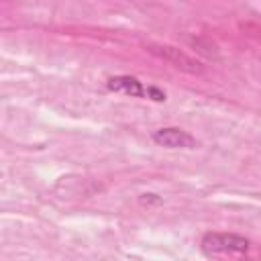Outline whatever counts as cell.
Wrapping results in <instances>:
<instances>
[{"label":"cell","mask_w":261,"mask_h":261,"mask_svg":"<svg viewBox=\"0 0 261 261\" xmlns=\"http://www.w3.org/2000/svg\"><path fill=\"white\" fill-rule=\"evenodd\" d=\"M249 239L232 232H206L202 249L206 255H241L249 251Z\"/></svg>","instance_id":"6da1fadb"},{"label":"cell","mask_w":261,"mask_h":261,"mask_svg":"<svg viewBox=\"0 0 261 261\" xmlns=\"http://www.w3.org/2000/svg\"><path fill=\"white\" fill-rule=\"evenodd\" d=\"M149 51L155 53V55H159V57H163L173 67L184 69L188 73H202L204 71V67H202L200 61H196L194 57H190L188 53H184V51H179L175 47H169V45H151Z\"/></svg>","instance_id":"7a4b0ae2"},{"label":"cell","mask_w":261,"mask_h":261,"mask_svg":"<svg viewBox=\"0 0 261 261\" xmlns=\"http://www.w3.org/2000/svg\"><path fill=\"white\" fill-rule=\"evenodd\" d=\"M153 141L167 149H194L196 147V139L188 130H181L177 126H165V128L153 130Z\"/></svg>","instance_id":"3957f363"},{"label":"cell","mask_w":261,"mask_h":261,"mask_svg":"<svg viewBox=\"0 0 261 261\" xmlns=\"http://www.w3.org/2000/svg\"><path fill=\"white\" fill-rule=\"evenodd\" d=\"M106 88L133 98H147V86L133 75H114L106 82Z\"/></svg>","instance_id":"277c9868"},{"label":"cell","mask_w":261,"mask_h":261,"mask_svg":"<svg viewBox=\"0 0 261 261\" xmlns=\"http://www.w3.org/2000/svg\"><path fill=\"white\" fill-rule=\"evenodd\" d=\"M147 98L153 100V102H163L165 100V92L155 88V86H147Z\"/></svg>","instance_id":"5b68a950"}]
</instances>
